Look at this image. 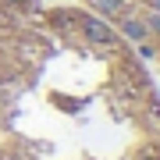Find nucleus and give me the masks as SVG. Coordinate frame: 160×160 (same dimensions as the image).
I'll list each match as a JSON object with an SVG mask.
<instances>
[{"instance_id": "1", "label": "nucleus", "mask_w": 160, "mask_h": 160, "mask_svg": "<svg viewBox=\"0 0 160 160\" xmlns=\"http://www.w3.org/2000/svg\"><path fill=\"white\" fill-rule=\"evenodd\" d=\"M82 32H86V39L96 43V46H114V32H110V25L100 22V18H82Z\"/></svg>"}, {"instance_id": "2", "label": "nucleus", "mask_w": 160, "mask_h": 160, "mask_svg": "<svg viewBox=\"0 0 160 160\" xmlns=\"http://www.w3.org/2000/svg\"><path fill=\"white\" fill-rule=\"evenodd\" d=\"M121 29H125L128 39H139V43L149 36V25H146V22H139V18H125V22H121Z\"/></svg>"}, {"instance_id": "3", "label": "nucleus", "mask_w": 160, "mask_h": 160, "mask_svg": "<svg viewBox=\"0 0 160 160\" xmlns=\"http://www.w3.org/2000/svg\"><path fill=\"white\" fill-rule=\"evenodd\" d=\"M92 7L103 11V14H110V18H121V14H125V4H121V0H92Z\"/></svg>"}]
</instances>
